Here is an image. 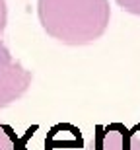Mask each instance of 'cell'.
Here are the masks:
<instances>
[{
	"instance_id": "obj_4",
	"label": "cell",
	"mask_w": 140,
	"mask_h": 150,
	"mask_svg": "<svg viewBox=\"0 0 140 150\" xmlns=\"http://www.w3.org/2000/svg\"><path fill=\"white\" fill-rule=\"evenodd\" d=\"M0 150H18L16 134L4 123H0Z\"/></svg>"
},
{
	"instance_id": "obj_2",
	"label": "cell",
	"mask_w": 140,
	"mask_h": 150,
	"mask_svg": "<svg viewBox=\"0 0 140 150\" xmlns=\"http://www.w3.org/2000/svg\"><path fill=\"white\" fill-rule=\"evenodd\" d=\"M33 74L16 61L4 41L0 39V107L10 105L12 101L20 100L31 86Z\"/></svg>"
},
{
	"instance_id": "obj_3",
	"label": "cell",
	"mask_w": 140,
	"mask_h": 150,
	"mask_svg": "<svg viewBox=\"0 0 140 150\" xmlns=\"http://www.w3.org/2000/svg\"><path fill=\"white\" fill-rule=\"evenodd\" d=\"M88 150H140V125L132 129L123 123L97 125Z\"/></svg>"
},
{
	"instance_id": "obj_1",
	"label": "cell",
	"mask_w": 140,
	"mask_h": 150,
	"mask_svg": "<svg viewBox=\"0 0 140 150\" xmlns=\"http://www.w3.org/2000/svg\"><path fill=\"white\" fill-rule=\"evenodd\" d=\"M37 16L47 33L64 45H88L105 33L109 0H37Z\"/></svg>"
},
{
	"instance_id": "obj_5",
	"label": "cell",
	"mask_w": 140,
	"mask_h": 150,
	"mask_svg": "<svg viewBox=\"0 0 140 150\" xmlns=\"http://www.w3.org/2000/svg\"><path fill=\"white\" fill-rule=\"evenodd\" d=\"M117 4L129 14L140 16V0H117Z\"/></svg>"
},
{
	"instance_id": "obj_6",
	"label": "cell",
	"mask_w": 140,
	"mask_h": 150,
	"mask_svg": "<svg viewBox=\"0 0 140 150\" xmlns=\"http://www.w3.org/2000/svg\"><path fill=\"white\" fill-rule=\"evenodd\" d=\"M6 22H8V8H6V0H0V33L4 31Z\"/></svg>"
}]
</instances>
